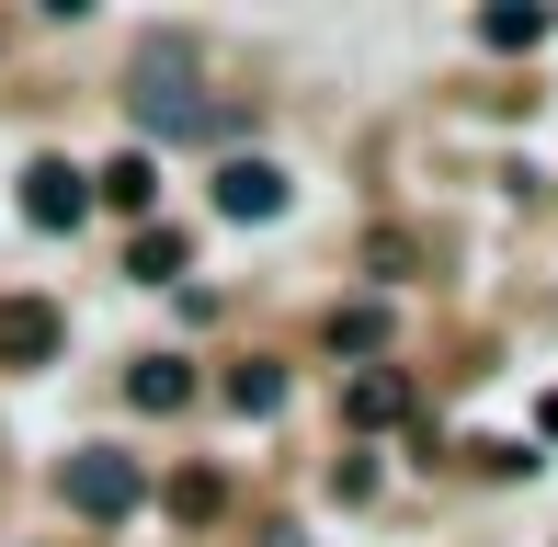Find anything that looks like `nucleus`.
<instances>
[{
  "instance_id": "nucleus-1",
  "label": "nucleus",
  "mask_w": 558,
  "mask_h": 547,
  "mask_svg": "<svg viewBox=\"0 0 558 547\" xmlns=\"http://www.w3.org/2000/svg\"><path fill=\"white\" fill-rule=\"evenodd\" d=\"M125 104H137L148 137H217L228 114L206 104V58H194V35H137V58H125Z\"/></svg>"
},
{
  "instance_id": "nucleus-2",
  "label": "nucleus",
  "mask_w": 558,
  "mask_h": 547,
  "mask_svg": "<svg viewBox=\"0 0 558 547\" xmlns=\"http://www.w3.org/2000/svg\"><path fill=\"white\" fill-rule=\"evenodd\" d=\"M58 502L92 513V525H125V513L148 502V467L114 457V445H69V457H58Z\"/></svg>"
},
{
  "instance_id": "nucleus-3",
  "label": "nucleus",
  "mask_w": 558,
  "mask_h": 547,
  "mask_svg": "<svg viewBox=\"0 0 558 547\" xmlns=\"http://www.w3.org/2000/svg\"><path fill=\"white\" fill-rule=\"evenodd\" d=\"M217 217H240V229H274V217H286V171L274 160H217Z\"/></svg>"
},
{
  "instance_id": "nucleus-4",
  "label": "nucleus",
  "mask_w": 558,
  "mask_h": 547,
  "mask_svg": "<svg viewBox=\"0 0 558 547\" xmlns=\"http://www.w3.org/2000/svg\"><path fill=\"white\" fill-rule=\"evenodd\" d=\"M23 217H35V229H81V217H92V171L35 160V171H23Z\"/></svg>"
},
{
  "instance_id": "nucleus-5",
  "label": "nucleus",
  "mask_w": 558,
  "mask_h": 547,
  "mask_svg": "<svg viewBox=\"0 0 558 547\" xmlns=\"http://www.w3.org/2000/svg\"><path fill=\"white\" fill-rule=\"evenodd\" d=\"M92 194H104L114 217H148V206H160V160H148V148H125V160L92 171Z\"/></svg>"
},
{
  "instance_id": "nucleus-6",
  "label": "nucleus",
  "mask_w": 558,
  "mask_h": 547,
  "mask_svg": "<svg viewBox=\"0 0 558 547\" xmlns=\"http://www.w3.org/2000/svg\"><path fill=\"white\" fill-rule=\"evenodd\" d=\"M58 342H69V319L46 308V296H35V308H0V354H12V365H46Z\"/></svg>"
},
{
  "instance_id": "nucleus-7",
  "label": "nucleus",
  "mask_w": 558,
  "mask_h": 547,
  "mask_svg": "<svg viewBox=\"0 0 558 547\" xmlns=\"http://www.w3.org/2000/svg\"><path fill=\"white\" fill-rule=\"evenodd\" d=\"M125 388H137V411H183V400H194V365H183V354H137V377H125Z\"/></svg>"
},
{
  "instance_id": "nucleus-8",
  "label": "nucleus",
  "mask_w": 558,
  "mask_h": 547,
  "mask_svg": "<svg viewBox=\"0 0 558 547\" xmlns=\"http://www.w3.org/2000/svg\"><path fill=\"white\" fill-rule=\"evenodd\" d=\"M342 411L365 422V434H376V422H411V377H353V388H342Z\"/></svg>"
},
{
  "instance_id": "nucleus-9",
  "label": "nucleus",
  "mask_w": 558,
  "mask_h": 547,
  "mask_svg": "<svg viewBox=\"0 0 558 547\" xmlns=\"http://www.w3.org/2000/svg\"><path fill=\"white\" fill-rule=\"evenodd\" d=\"M228 513V479L217 467H183V479H171V525H217Z\"/></svg>"
},
{
  "instance_id": "nucleus-10",
  "label": "nucleus",
  "mask_w": 558,
  "mask_h": 547,
  "mask_svg": "<svg viewBox=\"0 0 558 547\" xmlns=\"http://www.w3.org/2000/svg\"><path fill=\"white\" fill-rule=\"evenodd\" d=\"M228 400H240L251 422H263V411H286V365H274V354H251L240 377H228Z\"/></svg>"
},
{
  "instance_id": "nucleus-11",
  "label": "nucleus",
  "mask_w": 558,
  "mask_h": 547,
  "mask_svg": "<svg viewBox=\"0 0 558 547\" xmlns=\"http://www.w3.org/2000/svg\"><path fill=\"white\" fill-rule=\"evenodd\" d=\"M125 274H148V285H171V274H183V240H171V229H137V240H125Z\"/></svg>"
},
{
  "instance_id": "nucleus-12",
  "label": "nucleus",
  "mask_w": 558,
  "mask_h": 547,
  "mask_svg": "<svg viewBox=\"0 0 558 547\" xmlns=\"http://www.w3.org/2000/svg\"><path fill=\"white\" fill-rule=\"evenodd\" d=\"M376 342H388V308H342L331 319V354H376Z\"/></svg>"
},
{
  "instance_id": "nucleus-13",
  "label": "nucleus",
  "mask_w": 558,
  "mask_h": 547,
  "mask_svg": "<svg viewBox=\"0 0 558 547\" xmlns=\"http://www.w3.org/2000/svg\"><path fill=\"white\" fill-rule=\"evenodd\" d=\"M547 35V12H490V23H478V46H501V58H513V46H536Z\"/></svg>"
},
{
  "instance_id": "nucleus-14",
  "label": "nucleus",
  "mask_w": 558,
  "mask_h": 547,
  "mask_svg": "<svg viewBox=\"0 0 558 547\" xmlns=\"http://www.w3.org/2000/svg\"><path fill=\"white\" fill-rule=\"evenodd\" d=\"M536 422H547V434H558V388H547V411H536Z\"/></svg>"
}]
</instances>
